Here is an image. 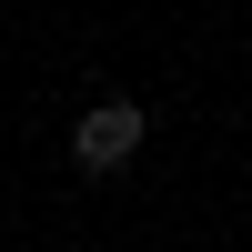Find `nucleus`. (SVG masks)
<instances>
[{
	"label": "nucleus",
	"instance_id": "1",
	"mask_svg": "<svg viewBox=\"0 0 252 252\" xmlns=\"http://www.w3.org/2000/svg\"><path fill=\"white\" fill-rule=\"evenodd\" d=\"M131 152H141V101H91L81 131H71V161L81 172H121Z\"/></svg>",
	"mask_w": 252,
	"mask_h": 252
}]
</instances>
